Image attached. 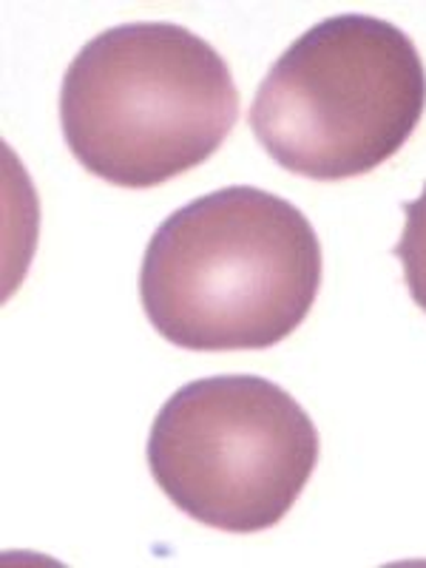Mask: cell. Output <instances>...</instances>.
<instances>
[{
    "mask_svg": "<svg viewBox=\"0 0 426 568\" xmlns=\"http://www.w3.org/2000/svg\"><path fill=\"white\" fill-rule=\"evenodd\" d=\"M322 271V242L296 205L231 185L156 227L142 256L140 302L156 333L182 349H267L302 327Z\"/></svg>",
    "mask_w": 426,
    "mask_h": 568,
    "instance_id": "obj_1",
    "label": "cell"
},
{
    "mask_svg": "<svg viewBox=\"0 0 426 568\" xmlns=\"http://www.w3.org/2000/svg\"><path fill=\"white\" fill-rule=\"evenodd\" d=\"M236 120L240 89L225 58L165 20L91 38L60 89L65 145L89 174L116 187H156L196 169Z\"/></svg>",
    "mask_w": 426,
    "mask_h": 568,
    "instance_id": "obj_2",
    "label": "cell"
},
{
    "mask_svg": "<svg viewBox=\"0 0 426 568\" xmlns=\"http://www.w3.org/2000/svg\"><path fill=\"white\" fill-rule=\"evenodd\" d=\"M426 111L413 38L373 14H336L302 34L258 83L251 129L291 174L353 180L393 160Z\"/></svg>",
    "mask_w": 426,
    "mask_h": 568,
    "instance_id": "obj_3",
    "label": "cell"
},
{
    "mask_svg": "<svg viewBox=\"0 0 426 568\" xmlns=\"http://www.w3.org/2000/svg\"><path fill=\"white\" fill-rule=\"evenodd\" d=\"M307 409L262 375H211L176 389L149 435V469L171 504L211 529L282 524L318 464Z\"/></svg>",
    "mask_w": 426,
    "mask_h": 568,
    "instance_id": "obj_4",
    "label": "cell"
},
{
    "mask_svg": "<svg viewBox=\"0 0 426 568\" xmlns=\"http://www.w3.org/2000/svg\"><path fill=\"white\" fill-rule=\"evenodd\" d=\"M404 233L398 245L393 247V256L404 267V282L409 287V296L426 313V185L418 200L404 205Z\"/></svg>",
    "mask_w": 426,
    "mask_h": 568,
    "instance_id": "obj_5",
    "label": "cell"
}]
</instances>
